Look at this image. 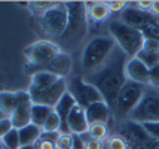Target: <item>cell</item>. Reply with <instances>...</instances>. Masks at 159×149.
Here are the masks:
<instances>
[{
  "label": "cell",
  "mask_w": 159,
  "mask_h": 149,
  "mask_svg": "<svg viewBox=\"0 0 159 149\" xmlns=\"http://www.w3.org/2000/svg\"><path fill=\"white\" fill-rule=\"evenodd\" d=\"M71 136H73V146H71V149H86L83 140L80 139V136L79 134H71Z\"/></svg>",
  "instance_id": "cell-38"
},
{
  "label": "cell",
  "mask_w": 159,
  "mask_h": 149,
  "mask_svg": "<svg viewBox=\"0 0 159 149\" xmlns=\"http://www.w3.org/2000/svg\"><path fill=\"white\" fill-rule=\"evenodd\" d=\"M152 5L153 2H137V7L140 11H152Z\"/></svg>",
  "instance_id": "cell-40"
},
{
  "label": "cell",
  "mask_w": 159,
  "mask_h": 149,
  "mask_svg": "<svg viewBox=\"0 0 159 149\" xmlns=\"http://www.w3.org/2000/svg\"><path fill=\"white\" fill-rule=\"evenodd\" d=\"M128 61V57L120 48H115L107 61L98 67L97 70L91 72L86 76V81L92 84L101 92L104 101L110 107L115 106V101L118 99L119 91L122 90L125 82L128 81L125 75V64Z\"/></svg>",
  "instance_id": "cell-1"
},
{
  "label": "cell",
  "mask_w": 159,
  "mask_h": 149,
  "mask_svg": "<svg viewBox=\"0 0 159 149\" xmlns=\"http://www.w3.org/2000/svg\"><path fill=\"white\" fill-rule=\"evenodd\" d=\"M52 112H54V109L49 106L33 105V106H31V124H34V125L42 128Z\"/></svg>",
  "instance_id": "cell-23"
},
{
  "label": "cell",
  "mask_w": 159,
  "mask_h": 149,
  "mask_svg": "<svg viewBox=\"0 0 159 149\" xmlns=\"http://www.w3.org/2000/svg\"><path fill=\"white\" fill-rule=\"evenodd\" d=\"M101 140H95V139H91L89 142L85 143V148L86 149H101Z\"/></svg>",
  "instance_id": "cell-39"
},
{
  "label": "cell",
  "mask_w": 159,
  "mask_h": 149,
  "mask_svg": "<svg viewBox=\"0 0 159 149\" xmlns=\"http://www.w3.org/2000/svg\"><path fill=\"white\" fill-rule=\"evenodd\" d=\"M61 133H42L40 136V140H48V142H52V143H57L58 140V137H60Z\"/></svg>",
  "instance_id": "cell-36"
},
{
  "label": "cell",
  "mask_w": 159,
  "mask_h": 149,
  "mask_svg": "<svg viewBox=\"0 0 159 149\" xmlns=\"http://www.w3.org/2000/svg\"><path fill=\"white\" fill-rule=\"evenodd\" d=\"M12 128H14V125H12V122H11V118H7V116L2 118V119H0V140H2Z\"/></svg>",
  "instance_id": "cell-33"
},
{
  "label": "cell",
  "mask_w": 159,
  "mask_h": 149,
  "mask_svg": "<svg viewBox=\"0 0 159 149\" xmlns=\"http://www.w3.org/2000/svg\"><path fill=\"white\" fill-rule=\"evenodd\" d=\"M118 134L122 137L129 149H158L159 143L147 134L143 125L134 121L125 119L118 127Z\"/></svg>",
  "instance_id": "cell-6"
},
{
  "label": "cell",
  "mask_w": 159,
  "mask_h": 149,
  "mask_svg": "<svg viewBox=\"0 0 159 149\" xmlns=\"http://www.w3.org/2000/svg\"><path fill=\"white\" fill-rule=\"evenodd\" d=\"M137 58L141 63H144V66L147 69H152L156 64H159V52H147V51L141 49L137 54Z\"/></svg>",
  "instance_id": "cell-26"
},
{
  "label": "cell",
  "mask_w": 159,
  "mask_h": 149,
  "mask_svg": "<svg viewBox=\"0 0 159 149\" xmlns=\"http://www.w3.org/2000/svg\"><path fill=\"white\" fill-rule=\"evenodd\" d=\"M20 149H37V146H36V143H34V145H28V146H21Z\"/></svg>",
  "instance_id": "cell-43"
},
{
  "label": "cell",
  "mask_w": 159,
  "mask_h": 149,
  "mask_svg": "<svg viewBox=\"0 0 159 149\" xmlns=\"http://www.w3.org/2000/svg\"><path fill=\"white\" fill-rule=\"evenodd\" d=\"M152 12H153L155 15H158V16H159V0L153 2V5H152Z\"/></svg>",
  "instance_id": "cell-41"
},
{
  "label": "cell",
  "mask_w": 159,
  "mask_h": 149,
  "mask_svg": "<svg viewBox=\"0 0 159 149\" xmlns=\"http://www.w3.org/2000/svg\"><path fill=\"white\" fill-rule=\"evenodd\" d=\"M67 91L73 95V99L76 100V103L80 107H83V109H86L92 103H97V101H103L104 100L101 92L98 91L92 84H89L85 78H82V76H77V78L71 79L67 84Z\"/></svg>",
  "instance_id": "cell-10"
},
{
  "label": "cell",
  "mask_w": 159,
  "mask_h": 149,
  "mask_svg": "<svg viewBox=\"0 0 159 149\" xmlns=\"http://www.w3.org/2000/svg\"><path fill=\"white\" fill-rule=\"evenodd\" d=\"M76 105H77L76 100L73 99V95L67 91L61 99H60V101L57 103V106L54 107V110H55L57 115H58L60 119H61V128H60V133H61V134H70L69 127H67V118H69L70 112L73 110V107L76 106Z\"/></svg>",
  "instance_id": "cell-17"
},
{
  "label": "cell",
  "mask_w": 159,
  "mask_h": 149,
  "mask_svg": "<svg viewBox=\"0 0 159 149\" xmlns=\"http://www.w3.org/2000/svg\"><path fill=\"white\" fill-rule=\"evenodd\" d=\"M64 5L69 20L64 35L60 37V43L66 48H75L88 33V7L83 2H67Z\"/></svg>",
  "instance_id": "cell-2"
},
{
  "label": "cell",
  "mask_w": 159,
  "mask_h": 149,
  "mask_svg": "<svg viewBox=\"0 0 159 149\" xmlns=\"http://www.w3.org/2000/svg\"><path fill=\"white\" fill-rule=\"evenodd\" d=\"M86 7H88L89 18L94 21H104L110 15V9L107 6V2H89Z\"/></svg>",
  "instance_id": "cell-20"
},
{
  "label": "cell",
  "mask_w": 159,
  "mask_h": 149,
  "mask_svg": "<svg viewBox=\"0 0 159 149\" xmlns=\"http://www.w3.org/2000/svg\"><path fill=\"white\" fill-rule=\"evenodd\" d=\"M60 52H61V48L58 43L52 42V40H37V42L28 45L24 49V55L27 57L31 66H36L40 69Z\"/></svg>",
  "instance_id": "cell-11"
},
{
  "label": "cell",
  "mask_w": 159,
  "mask_h": 149,
  "mask_svg": "<svg viewBox=\"0 0 159 149\" xmlns=\"http://www.w3.org/2000/svg\"><path fill=\"white\" fill-rule=\"evenodd\" d=\"M67 20H69V14H67L66 5L55 3L51 9H48L43 15H40L39 26L46 36L52 37V39H60L66 31Z\"/></svg>",
  "instance_id": "cell-8"
},
{
  "label": "cell",
  "mask_w": 159,
  "mask_h": 149,
  "mask_svg": "<svg viewBox=\"0 0 159 149\" xmlns=\"http://www.w3.org/2000/svg\"><path fill=\"white\" fill-rule=\"evenodd\" d=\"M67 127H69L70 134H83L88 133L89 130V124L86 119V112L85 109L80 107L79 105L73 107V110L70 112L69 118H67Z\"/></svg>",
  "instance_id": "cell-15"
},
{
  "label": "cell",
  "mask_w": 159,
  "mask_h": 149,
  "mask_svg": "<svg viewBox=\"0 0 159 149\" xmlns=\"http://www.w3.org/2000/svg\"><path fill=\"white\" fill-rule=\"evenodd\" d=\"M122 21L128 26H131V27L140 29L141 31L155 24L152 15H149L147 12H143L140 9H134V7H129V9L125 11L124 15H122Z\"/></svg>",
  "instance_id": "cell-16"
},
{
  "label": "cell",
  "mask_w": 159,
  "mask_h": 149,
  "mask_svg": "<svg viewBox=\"0 0 159 149\" xmlns=\"http://www.w3.org/2000/svg\"><path fill=\"white\" fill-rule=\"evenodd\" d=\"M141 125L147 131V134L159 143V122H147V124H141Z\"/></svg>",
  "instance_id": "cell-30"
},
{
  "label": "cell",
  "mask_w": 159,
  "mask_h": 149,
  "mask_svg": "<svg viewBox=\"0 0 159 149\" xmlns=\"http://www.w3.org/2000/svg\"><path fill=\"white\" fill-rule=\"evenodd\" d=\"M20 133V140H21V146H28V145H34L42 136V128L34 125V124H28L24 128L18 130Z\"/></svg>",
  "instance_id": "cell-19"
},
{
  "label": "cell",
  "mask_w": 159,
  "mask_h": 149,
  "mask_svg": "<svg viewBox=\"0 0 159 149\" xmlns=\"http://www.w3.org/2000/svg\"><path fill=\"white\" fill-rule=\"evenodd\" d=\"M18 105V97L16 92L12 91H0V112L5 114L9 118L14 114V110L16 109Z\"/></svg>",
  "instance_id": "cell-21"
},
{
  "label": "cell",
  "mask_w": 159,
  "mask_h": 149,
  "mask_svg": "<svg viewBox=\"0 0 159 149\" xmlns=\"http://www.w3.org/2000/svg\"><path fill=\"white\" fill-rule=\"evenodd\" d=\"M149 86L159 90V64L149 69Z\"/></svg>",
  "instance_id": "cell-32"
},
{
  "label": "cell",
  "mask_w": 159,
  "mask_h": 149,
  "mask_svg": "<svg viewBox=\"0 0 159 149\" xmlns=\"http://www.w3.org/2000/svg\"><path fill=\"white\" fill-rule=\"evenodd\" d=\"M36 146H37V149H57V145L52 142H48V140H37L36 142Z\"/></svg>",
  "instance_id": "cell-37"
},
{
  "label": "cell",
  "mask_w": 159,
  "mask_h": 149,
  "mask_svg": "<svg viewBox=\"0 0 159 149\" xmlns=\"http://www.w3.org/2000/svg\"><path fill=\"white\" fill-rule=\"evenodd\" d=\"M60 76H57L54 73L51 72H46V70H37L33 73L31 76V84L30 85L33 86H49V85H54L55 82L60 81Z\"/></svg>",
  "instance_id": "cell-22"
},
{
  "label": "cell",
  "mask_w": 159,
  "mask_h": 149,
  "mask_svg": "<svg viewBox=\"0 0 159 149\" xmlns=\"http://www.w3.org/2000/svg\"><path fill=\"white\" fill-rule=\"evenodd\" d=\"M60 128H61V119L54 110L52 114L49 115L45 125L42 127V131H45V133H60Z\"/></svg>",
  "instance_id": "cell-25"
},
{
  "label": "cell",
  "mask_w": 159,
  "mask_h": 149,
  "mask_svg": "<svg viewBox=\"0 0 159 149\" xmlns=\"http://www.w3.org/2000/svg\"><path fill=\"white\" fill-rule=\"evenodd\" d=\"M0 149H2V142H0Z\"/></svg>",
  "instance_id": "cell-45"
},
{
  "label": "cell",
  "mask_w": 159,
  "mask_h": 149,
  "mask_svg": "<svg viewBox=\"0 0 159 149\" xmlns=\"http://www.w3.org/2000/svg\"><path fill=\"white\" fill-rule=\"evenodd\" d=\"M143 51L147 52H159V39L155 36H146L143 43Z\"/></svg>",
  "instance_id": "cell-29"
},
{
  "label": "cell",
  "mask_w": 159,
  "mask_h": 149,
  "mask_svg": "<svg viewBox=\"0 0 159 149\" xmlns=\"http://www.w3.org/2000/svg\"><path fill=\"white\" fill-rule=\"evenodd\" d=\"M39 70L51 72V73H54L57 76L66 79V76L70 75V72H71V57H70L69 52L61 51L60 54H57L48 64H45Z\"/></svg>",
  "instance_id": "cell-14"
},
{
  "label": "cell",
  "mask_w": 159,
  "mask_h": 149,
  "mask_svg": "<svg viewBox=\"0 0 159 149\" xmlns=\"http://www.w3.org/2000/svg\"><path fill=\"white\" fill-rule=\"evenodd\" d=\"M0 85H2V81H0Z\"/></svg>",
  "instance_id": "cell-46"
},
{
  "label": "cell",
  "mask_w": 159,
  "mask_h": 149,
  "mask_svg": "<svg viewBox=\"0 0 159 149\" xmlns=\"http://www.w3.org/2000/svg\"><path fill=\"white\" fill-rule=\"evenodd\" d=\"M66 92H67V81L64 78L49 86H28V94L31 97L33 105H43L52 109L57 106V103Z\"/></svg>",
  "instance_id": "cell-9"
},
{
  "label": "cell",
  "mask_w": 159,
  "mask_h": 149,
  "mask_svg": "<svg viewBox=\"0 0 159 149\" xmlns=\"http://www.w3.org/2000/svg\"><path fill=\"white\" fill-rule=\"evenodd\" d=\"M2 149H9V148H6V146H3V145H2Z\"/></svg>",
  "instance_id": "cell-44"
},
{
  "label": "cell",
  "mask_w": 159,
  "mask_h": 149,
  "mask_svg": "<svg viewBox=\"0 0 159 149\" xmlns=\"http://www.w3.org/2000/svg\"><path fill=\"white\" fill-rule=\"evenodd\" d=\"M109 30L113 40L116 42V46L124 51L128 58L137 57V54L143 49L146 36L140 29L131 27L120 20V21H111L109 24Z\"/></svg>",
  "instance_id": "cell-3"
},
{
  "label": "cell",
  "mask_w": 159,
  "mask_h": 149,
  "mask_svg": "<svg viewBox=\"0 0 159 149\" xmlns=\"http://www.w3.org/2000/svg\"><path fill=\"white\" fill-rule=\"evenodd\" d=\"M101 149H110V145H109V139L103 140V143H101Z\"/></svg>",
  "instance_id": "cell-42"
},
{
  "label": "cell",
  "mask_w": 159,
  "mask_h": 149,
  "mask_svg": "<svg viewBox=\"0 0 159 149\" xmlns=\"http://www.w3.org/2000/svg\"><path fill=\"white\" fill-rule=\"evenodd\" d=\"M16 97H18V105L16 109L14 110V114L11 115V122L14 128L21 130L25 125L31 124V106H33V101L28 91H16Z\"/></svg>",
  "instance_id": "cell-12"
},
{
  "label": "cell",
  "mask_w": 159,
  "mask_h": 149,
  "mask_svg": "<svg viewBox=\"0 0 159 149\" xmlns=\"http://www.w3.org/2000/svg\"><path fill=\"white\" fill-rule=\"evenodd\" d=\"M107 6L110 9V12H120L122 9H125L126 3L125 2H107Z\"/></svg>",
  "instance_id": "cell-35"
},
{
  "label": "cell",
  "mask_w": 159,
  "mask_h": 149,
  "mask_svg": "<svg viewBox=\"0 0 159 149\" xmlns=\"http://www.w3.org/2000/svg\"><path fill=\"white\" fill-rule=\"evenodd\" d=\"M128 119L137 124L159 122V90L147 86L143 99L140 100L137 107L129 114Z\"/></svg>",
  "instance_id": "cell-7"
},
{
  "label": "cell",
  "mask_w": 159,
  "mask_h": 149,
  "mask_svg": "<svg viewBox=\"0 0 159 149\" xmlns=\"http://www.w3.org/2000/svg\"><path fill=\"white\" fill-rule=\"evenodd\" d=\"M55 3L54 2H30L28 3V7H30V11L33 12L34 15H43L48 9L54 6Z\"/></svg>",
  "instance_id": "cell-28"
},
{
  "label": "cell",
  "mask_w": 159,
  "mask_h": 149,
  "mask_svg": "<svg viewBox=\"0 0 159 149\" xmlns=\"http://www.w3.org/2000/svg\"><path fill=\"white\" fill-rule=\"evenodd\" d=\"M88 133L91 134L92 139L95 140H106L107 139V127L104 124H94V125H89V130Z\"/></svg>",
  "instance_id": "cell-27"
},
{
  "label": "cell",
  "mask_w": 159,
  "mask_h": 149,
  "mask_svg": "<svg viewBox=\"0 0 159 149\" xmlns=\"http://www.w3.org/2000/svg\"><path fill=\"white\" fill-rule=\"evenodd\" d=\"M125 75L128 81L137 82L141 85H149V69L137 57L128 58L125 64Z\"/></svg>",
  "instance_id": "cell-13"
},
{
  "label": "cell",
  "mask_w": 159,
  "mask_h": 149,
  "mask_svg": "<svg viewBox=\"0 0 159 149\" xmlns=\"http://www.w3.org/2000/svg\"><path fill=\"white\" fill-rule=\"evenodd\" d=\"M86 112V119L89 125L94 124H107L110 119V106L106 103V101H97V103H92L85 109Z\"/></svg>",
  "instance_id": "cell-18"
},
{
  "label": "cell",
  "mask_w": 159,
  "mask_h": 149,
  "mask_svg": "<svg viewBox=\"0 0 159 149\" xmlns=\"http://www.w3.org/2000/svg\"><path fill=\"white\" fill-rule=\"evenodd\" d=\"M147 86L132 82V81H126L125 85L122 86V90L119 91L118 99L115 101V116L120 121L128 119V116L132 110L137 107V105L140 103V100L143 99L144 91Z\"/></svg>",
  "instance_id": "cell-5"
},
{
  "label": "cell",
  "mask_w": 159,
  "mask_h": 149,
  "mask_svg": "<svg viewBox=\"0 0 159 149\" xmlns=\"http://www.w3.org/2000/svg\"><path fill=\"white\" fill-rule=\"evenodd\" d=\"M109 145H110V149H129L126 142L119 136H115V137L109 139Z\"/></svg>",
  "instance_id": "cell-34"
},
{
  "label": "cell",
  "mask_w": 159,
  "mask_h": 149,
  "mask_svg": "<svg viewBox=\"0 0 159 149\" xmlns=\"http://www.w3.org/2000/svg\"><path fill=\"white\" fill-rule=\"evenodd\" d=\"M115 48H116V42L113 40L111 36H97L91 39L83 48L82 67L88 73L97 70L98 67H101L107 61V58L110 57Z\"/></svg>",
  "instance_id": "cell-4"
},
{
  "label": "cell",
  "mask_w": 159,
  "mask_h": 149,
  "mask_svg": "<svg viewBox=\"0 0 159 149\" xmlns=\"http://www.w3.org/2000/svg\"><path fill=\"white\" fill-rule=\"evenodd\" d=\"M2 145L9 149H20L21 148V140H20V133L16 128H12L3 139H2Z\"/></svg>",
  "instance_id": "cell-24"
},
{
  "label": "cell",
  "mask_w": 159,
  "mask_h": 149,
  "mask_svg": "<svg viewBox=\"0 0 159 149\" xmlns=\"http://www.w3.org/2000/svg\"><path fill=\"white\" fill-rule=\"evenodd\" d=\"M57 148L58 149H71L73 146V136L71 134H60L57 140Z\"/></svg>",
  "instance_id": "cell-31"
}]
</instances>
